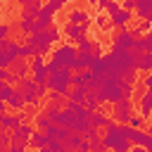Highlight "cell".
<instances>
[{
	"label": "cell",
	"mask_w": 152,
	"mask_h": 152,
	"mask_svg": "<svg viewBox=\"0 0 152 152\" xmlns=\"http://www.w3.org/2000/svg\"><path fill=\"white\" fill-rule=\"evenodd\" d=\"M59 38H62V28H59L57 24H52V26L45 28V31H36V33H31V36H24V43L31 45V48L36 50V55L45 57L48 52H52V45L59 43Z\"/></svg>",
	"instance_id": "6da1fadb"
},
{
	"label": "cell",
	"mask_w": 152,
	"mask_h": 152,
	"mask_svg": "<svg viewBox=\"0 0 152 152\" xmlns=\"http://www.w3.org/2000/svg\"><path fill=\"white\" fill-rule=\"evenodd\" d=\"M124 126H126V124L112 121V124L104 128L102 142H104V147H107L109 152H131L133 145L128 142V138H126V133H124Z\"/></svg>",
	"instance_id": "7a4b0ae2"
},
{
	"label": "cell",
	"mask_w": 152,
	"mask_h": 152,
	"mask_svg": "<svg viewBox=\"0 0 152 152\" xmlns=\"http://www.w3.org/2000/svg\"><path fill=\"white\" fill-rule=\"evenodd\" d=\"M121 81L124 78H119V76H107V78H102L100 81V88H97V100L104 104H114V102H119L121 100Z\"/></svg>",
	"instance_id": "3957f363"
},
{
	"label": "cell",
	"mask_w": 152,
	"mask_h": 152,
	"mask_svg": "<svg viewBox=\"0 0 152 152\" xmlns=\"http://www.w3.org/2000/svg\"><path fill=\"white\" fill-rule=\"evenodd\" d=\"M71 76H74V71L64 66V69H59L57 74H50L48 81H45V86H48V90H52V93L66 97L69 90H71Z\"/></svg>",
	"instance_id": "277c9868"
},
{
	"label": "cell",
	"mask_w": 152,
	"mask_h": 152,
	"mask_svg": "<svg viewBox=\"0 0 152 152\" xmlns=\"http://www.w3.org/2000/svg\"><path fill=\"white\" fill-rule=\"evenodd\" d=\"M74 57H76V45H71V43H62V45H57L52 52H50V59L59 66V69H71V64H74Z\"/></svg>",
	"instance_id": "5b68a950"
},
{
	"label": "cell",
	"mask_w": 152,
	"mask_h": 152,
	"mask_svg": "<svg viewBox=\"0 0 152 152\" xmlns=\"http://www.w3.org/2000/svg\"><path fill=\"white\" fill-rule=\"evenodd\" d=\"M21 95H24V102L26 104H31V107H38L40 104V100H38V95H36V90H38V83L31 78V76H24V78H19V83L14 86Z\"/></svg>",
	"instance_id": "8992f818"
},
{
	"label": "cell",
	"mask_w": 152,
	"mask_h": 152,
	"mask_svg": "<svg viewBox=\"0 0 152 152\" xmlns=\"http://www.w3.org/2000/svg\"><path fill=\"white\" fill-rule=\"evenodd\" d=\"M114 112H112V119L116 124H128L131 116H133V97H121L119 102L112 104Z\"/></svg>",
	"instance_id": "52a82bcc"
},
{
	"label": "cell",
	"mask_w": 152,
	"mask_h": 152,
	"mask_svg": "<svg viewBox=\"0 0 152 152\" xmlns=\"http://www.w3.org/2000/svg\"><path fill=\"white\" fill-rule=\"evenodd\" d=\"M10 71V76H7V83H12V86H17L19 83V78H24V76H28L31 74V66H28V59H14L12 62V66L7 69Z\"/></svg>",
	"instance_id": "ba28073f"
},
{
	"label": "cell",
	"mask_w": 152,
	"mask_h": 152,
	"mask_svg": "<svg viewBox=\"0 0 152 152\" xmlns=\"http://www.w3.org/2000/svg\"><path fill=\"white\" fill-rule=\"evenodd\" d=\"M17 57H19V43L7 38V45L0 50V69H10Z\"/></svg>",
	"instance_id": "9c48e42d"
},
{
	"label": "cell",
	"mask_w": 152,
	"mask_h": 152,
	"mask_svg": "<svg viewBox=\"0 0 152 152\" xmlns=\"http://www.w3.org/2000/svg\"><path fill=\"white\" fill-rule=\"evenodd\" d=\"M36 128L28 124V121H21L14 131H10V138H12V142L14 145H26L28 147V140H31V133H33Z\"/></svg>",
	"instance_id": "30bf717a"
},
{
	"label": "cell",
	"mask_w": 152,
	"mask_h": 152,
	"mask_svg": "<svg viewBox=\"0 0 152 152\" xmlns=\"http://www.w3.org/2000/svg\"><path fill=\"white\" fill-rule=\"evenodd\" d=\"M28 66H31V78L40 86V83H45L48 81V69H45V57H40V55H36L31 62H28Z\"/></svg>",
	"instance_id": "8fae6325"
},
{
	"label": "cell",
	"mask_w": 152,
	"mask_h": 152,
	"mask_svg": "<svg viewBox=\"0 0 152 152\" xmlns=\"http://www.w3.org/2000/svg\"><path fill=\"white\" fill-rule=\"evenodd\" d=\"M131 19H133V12H128V10H124V7H119L112 17H109V24H112V28H128V24H131Z\"/></svg>",
	"instance_id": "7c38bea8"
},
{
	"label": "cell",
	"mask_w": 152,
	"mask_h": 152,
	"mask_svg": "<svg viewBox=\"0 0 152 152\" xmlns=\"http://www.w3.org/2000/svg\"><path fill=\"white\" fill-rule=\"evenodd\" d=\"M26 116H28V114H24V112H17V114L5 112V114H0V126H2L5 131H14L21 121H26Z\"/></svg>",
	"instance_id": "4fadbf2b"
},
{
	"label": "cell",
	"mask_w": 152,
	"mask_h": 152,
	"mask_svg": "<svg viewBox=\"0 0 152 152\" xmlns=\"http://www.w3.org/2000/svg\"><path fill=\"white\" fill-rule=\"evenodd\" d=\"M66 24H76V26H93V17L86 12V10H81V7H76V10H71L69 12V17H66Z\"/></svg>",
	"instance_id": "5bb4252c"
},
{
	"label": "cell",
	"mask_w": 152,
	"mask_h": 152,
	"mask_svg": "<svg viewBox=\"0 0 152 152\" xmlns=\"http://www.w3.org/2000/svg\"><path fill=\"white\" fill-rule=\"evenodd\" d=\"M133 66H135V71L150 74L152 71V52H133Z\"/></svg>",
	"instance_id": "9a60e30c"
},
{
	"label": "cell",
	"mask_w": 152,
	"mask_h": 152,
	"mask_svg": "<svg viewBox=\"0 0 152 152\" xmlns=\"http://www.w3.org/2000/svg\"><path fill=\"white\" fill-rule=\"evenodd\" d=\"M86 119H88V124H90L93 128H97V131H100V128H107V126H109V124L114 121L112 116L102 114L100 109H97V112H86Z\"/></svg>",
	"instance_id": "2e32d148"
},
{
	"label": "cell",
	"mask_w": 152,
	"mask_h": 152,
	"mask_svg": "<svg viewBox=\"0 0 152 152\" xmlns=\"http://www.w3.org/2000/svg\"><path fill=\"white\" fill-rule=\"evenodd\" d=\"M62 33L69 38V40H74V43H81L83 38H86V33H88V26H76V24H66L64 28H62Z\"/></svg>",
	"instance_id": "e0dca14e"
},
{
	"label": "cell",
	"mask_w": 152,
	"mask_h": 152,
	"mask_svg": "<svg viewBox=\"0 0 152 152\" xmlns=\"http://www.w3.org/2000/svg\"><path fill=\"white\" fill-rule=\"evenodd\" d=\"M142 121H150L152 119V88L142 93V100H140V114H138Z\"/></svg>",
	"instance_id": "ac0fdd59"
},
{
	"label": "cell",
	"mask_w": 152,
	"mask_h": 152,
	"mask_svg": "<svg viewBox=\"0 0 152 152\" xmlns=\"http://www.w3.org/2000/svg\"><path fill=\"white\" fill-rule=\"evenodd\" d=\"M133 36H131V31L128 28H121L116 36H114V45H119V48H124V50H133Z\"/></svg>",
	"instance_id": "d6986e66"
},
{
	"label": "cell",
	"mask_w": 152,
	"mask_h": 152,
	"mask_svg": "<svg viewBox=\"0 0 152 152\" xmlns=\"http://www.w3.org/2000/svg\"><path fill=\"white\" fill-rule=\"evenodd\" d=\"M135 14H138V19L152 24V0H138V5H135Z\"/></svg>",
	"instance_id": "ffe728a7"
},
{
	"label": "cell",
	"mask_w": 152,
	"mask_h": 152,
	"mask_svg": "<svg viewBox=\"0 0 152 152\" xmlns=\"http://www.w3.org/2000/svg\"><path fill=\"white\" fill-rule=\"evenodd\" d=\"M24 107H26V102H24V95L14 88V95L7 100V112H12V114H17V112H24Z\"/></svg>",
	"instance_id": "44dd1931"
},
{
	"label": "cell",
	"mask_w": 152,
	"mask_h": 152,
	"mask_svg": "<svg viewBox=\"0 0 152 152\" xmlns=\"http://www.w3.org/2000/svg\"><path fill=\"white\" fill-rule=\"evenodd\" d=\"M21 17H31V19H36L38 17V12H40V7H43V2L40 0H24L21 2Z\"/></svg>",
	"instance_id": "7402d4cb"
},
{
	"label": "cell",
	"mask_w": 152,
	"mask_h": 152,
	"mask_svg": "<svg viewBox=\"0 0 152 152\" xmlns=\"http://www.w3.org/2000/svg\"><path fill=\"white\" fill-rule=\"evenodd\" d=\"M48 145H50V140H48L45 131H33V133H31L28 147H33V150H40V147H48Z\"/></svg>",
	"instance_id": "603a6c76"
},
{
	"label": "cell",
	"mask_w": 152,
	"mask_h": 152,
	"mask_svg": "<svg viewBox=\"0 0 152 152\" xmlns=\"http://www.w3.org/2000/svg\"><path fill=\"white\" fill-rule=\"evenodd\" d=\"M66 5V0H48L43 7H40V14H48V17H55L62 7Z\"/></svg>",
	"instance_id": "cb8c5ba5"
},
{
	"label": "cell",
	"mask_w": 152,
	"mask_h": 152,
	"mask_svg": "<svg viewBox=\"0 0 152 152\" xmlns=\"http://www.w3.org/2000/svg\"><path fill=\"white\" fill-rule=\"evenodd\" d=\"M133 52H152V36L145 33L142 38H138L133 43Z\"/></svg>",
	"instance_id": "d4e9b609"
},
{
	"label": "cell",
	"mask_w": 152,
	"mask_h": 152,
	"mask_svg": "<svg viewBox=\"0 0 152 152\" xmlns=\"http://www.w3.org/2000/svg\"><path fill=\"white\" fill-rule=\"evenodd\" d=\"M33 26H36V19H31V17H19L17 28H19L21 36H31V33H33Z\"/></svg>",
	"instance_id": "484cf974"
},
{
	"label": "cell",
	"mask_w": 152,
	"mask_h": 152,
	"mask_svg": "<svg viewBox=\"0 0 152 152\" xmlns=\"http://www.w3.org/2000/svg\"><path fill=\"white\" fill-rule=\"evenodd\" d=\"M33 126H36V131H48V128L55 126V124H52V119H50L45 112H40V114L33 116Z\"/></svg>",
	"instance_id": "4316f807"
},
{
	"label": "cell",
	"mask_w": 152,
	"mask_h": 152,
	"mask_svg": "<svg viewBox=\"0 0 152 152\" xmlns=\"http://www.w3.org/2000/svg\"><path fill=\"white\" fill-rule=\"evenodd\" d=\"M66 100H71V102H78V104H83V102H86V90H83V88H78V86H71V90H69Z\"/></svg>",
	"instance_id": "83f0119b"
},
{
	"label": "cell",
	"mask_w": 152,
	"mask_h": 152,
	"mask_svg": "<svg viewBox=\"0 0 152 152\" xmlns=\"http://www.w3.org/2000/svg\"><path fill=\"white\" fill-rule=\"evenodd\" d=\"M64 109H66V112H71L76 119L86 116V107H83V104H78V102H71V100H66V102H64Z\"/></svg>",
	"instance_id": "f1b7e54d"
},
{
	"label": "cell",
	"mask_w": 152,
	"mask_h": 152,
	"mask_svg": "<svg viewBox=\"0 0 152 152\" xmlns=\"http://www.w3.org/2000/svg\"><path fill=\"white\" fill-rule=\"evenodd\" d=\"M12 95H14V86H12V83H7V81H2V83H0V100H2V102H7Z\"/></svg>",
	"instance_id": "f546056e"
},
{
	"label": "cell",
	"mask_w": 152,
	"mask_h": 152,
	"mask_svg": "<svg viewBox=\"0 0 152 152\" xmlns=\"http://www.w3.org/2000/svg\"><path fill=\"white\" fill-rule=\"evenodd\" d=\"M97 40H90V38H83L81 43H76V52H90L93 55V48H95Z\"/></svg>",
	"instance_id": "4dcf8cb0"
},
{
	"label": "cell",
	"mask_w": 152,
	"mask_h": 152,
	"mask_svg": "<svg viewBox=\"0 0 152 152\" xmlns=\"http://www.w3.org/2000/svg\"><path fill=\"white\" fill-rule=\"evenodd\" d=\"M95 26H97L100 31H109V28H112L109 17H107V14H97V17H95Z\"/></svg>",
	"instance_id": "1f68e13d"
},
{
	"label": "cell",
	"mask_w": 152,
	"mask_h": 152,
	"mask_svg": "<svg viewBox=\"0 0 152 152\" xmlns=\"http://www.w3.org/2000/svg\"><path fill=\"white\" fill-rule=\"evenodd\" d=\"M36 57V50L31 48V45H19V59H33Z\"/></svg>",
	"instance_id": "d6a6232c"
},
{
	"label": "cell",
	"mask_w": 152,
	"mask_h": 152,
	"mask_svg": "<svg viewBox=\"0 0 152 152\" xmlns=\"http://www.w3.org/2000/svg\"><path fill=\"white\" fill-rule=\"evenodd\" d=\"M48 152H74V150H69L66 142H62V140H52L48 145Z\"/></svg>",
	"instance_id": "836d02e7"
},
{
	"label": "cell",
	"mask_w": 152,
	"mask_h": 152,
	"mask_svg": "<svg viewBox=\"0 0 152 152\" xmlns=\"http://www.w3.org/2000/svg\"><path fill=\"white\" fill-rule=\"evenodd\" d=\"M133 90H135V83L121 81V97H133Z\"/></svg>",
	"instance_id": "e575fe53"
},
{
	"label": "cell",
	"mask_w": 152,
	"mask_h": 152,
	"mask_svg": "<svg viewBox=\"0 0 152 152\" xmlns=\"http://www.w3.org/2000/svg\"><path fill=\"white\" fill-rule=\"evenodd\" d=\"M100 100L97 97H86V102H83V107H86V112H97L100 109Z\"/></svg>",
	"instance_id": "d590c367"
},
{
	"label": "cell",
	"mask_w": 152,
	"mask_h": 152,
	"mask_svg": "<svg viewBox=\"0 0 152 152\" xmlns=\"http://www.w3.org/2000/svg\"><path fill=\"white\" fill-rule=\"evenodd\" d=\"M81 140H83V138H81L78 133H71V135H69L64 142H66V147H69V150H74V152H76V147L81 145Z\"/></svg>",
	"instance_id": "8d00e7d4"
},
{
	"label": "cell",
	"mask_w": 152,
	"mask_h": 152,
	"mask_svg": "<svg viewBox=\"0 0 152 152\" xmlns=\"http://www.w3.org/2000/svg\"><path fill=\"white\" fill-rule=\"evenodd\" d=\"M10 142H12V138H10V131H5L2 126H0V147H10Z\"/></svg>",
	"instance_id": "74e56055"
},
{
	"label": "cell",
	"mask_w": 152,
	"mask_h": 152,
	"mask_svg": "<svg viewBox=\"0 0 152 152\" xmlns=\"http://www.w3.org/2000/svg\"><path fill=\"white\" fill-rule=\"evenodd\" d=\"M142 124H145V121H142L138 114H133V116H131V121H128V126H131V128H142Z\"/></svg>",
	"instance_id": "f35d334b"
},
{
	"label": "cell",
	"mask_w": 152,
	"mask_h": 152,
	"mask_svg": "<svg viewBox=\"0 0 152 152\" xmlns=\"http://www.w3.org/2000/svg\"><path fill=\"white\" fill-rule=\"evenodd\" d=\"M71 133H74V131H69V128H59V126H57V140H62V142H64Z\"/></svg>",
	"instance_id": "ab89813d"
},
{
	"label": "cell",
	"mask_w": 152,
	"mask_h": 152,
	"mask_svg": "<svg viewBox=\"0 0 152 152\" xmlns=\"http://www.w3.org/2000/svg\"><path fill=\"white\" fill-rule=\"evenodd\" d=\"M10 33H12V26H10V24H5V21H2V24H0V38H2V40H5V38H10Z\"/></svg>",
	"instance_id": "60d3db41"
},
{
	"label": "cell",
	"mask_w": 152,
	"mask_h": 152,
	"mask_svg": "<svg viewBox=\"0 0 152 152\" xmlns=\"http://www.w3.org/2000/svg\"><path fill=\"white\" fill-rule=\"evenodd\" d=\"M119 7H121V5H119V2H116V0H112V2H109V5H107V17H112V14H114V12H116V10H119Z\"/></svg>",
	"instance_id": "b9f144b4"
},
{
	"label": "cell",
	"mask_w": 152,
	"mask_h": 152,
	"mask_svg": "<svg viewBox=\"0 0 152 152\" xmlns=\"http://www.w3.org/2000/svg\"><path fill=\"white\" fill-rule=\"evenodd\" d=\"M76 152H90V140H86V138H83V140H81V145L76 147Z\"/></svg>",
	"instance_id": "7bdbcfd3"
},
{
	"label": "cell",
	"mask_w": 152,
	"mask_h": 152,
	"mask_svg": "<svg viewBox=\"0 0 152 152\" xmlns=\"http://www.w3.org/2000/svg\"><path fill=\"white\" fill-rule=\"evenodd\" d=\"M135 5H138V0H124V2H121V7H124V10H128V12H133V10H135Z\"/></svg>",
	"instance_id": "ee69618b"
},
{
	"label": "cell",
	"mask_w": 152,
	"mask_h": 152,
	"mask_svg": "<svg viewBox=\"0 0 152 152\" xmlns=\"http://www.w3.org/2000/svg\"><path fill=\"white\" fill-rule=\"evenodd\" d=\"M7 152H26V145H14V142H10Z\"/></svg>",
	"instance_id": "f6af8a7d"
},
{
	"label": "cell",
	"mask_w": 152,
	"mask_h": 152,
	"mask_svg": "<svg viewBox=\"0 0 152 152\" xmlns=\"http://www.w3.org/2000/svg\"><path fill=\"white\" fill-rule=\"evenodd\" d=\"M109 2H112V0H93V5H97V10H107Z\"/></svg>",
	"instance_id": "bcb514c9"
},
{
	"label": "cell",
	"mask_w": 152,
	"mask_h": 152,
	"mask_svg": "<svg viewBox=\"0 0 152 152\" xmlns=\"http://www.w3.org/2000/svg\"><path fill=\"white\" fill-rule=\"evenodd\" d=\"M142 147H145L147 152H152V135H147V138H145V142H142Z\"/></svg>",
	"instance_id": "7dc6e473"
},
{
	"label": "cell",
	"mask_w": 152,
	"mask_h": 152,
	"mask_svg": "<svg viewBox=\"0 0 152 152\" xmlns=\"http://www.w3.org/2000/svg\"><path fill=\"white\" fill-rule=\"evenodd\" d=\"M5 112H7V102H2V100H0V114H5Z\"/></svg>",
	"instance_id": "c3c4849f"
},
{
	"label": "cell",
	"mask_w": 152,
	"mask_h": 152,
	"mask_svg": "<svg viewBox=\"0 0 152 152\" xmlns=\"http://www.w3.org/2000/svg\"><path fill=\"white\" fill-rule=\"evenodd\" d=\"M131 152H147L145 147H131Z\"/></svg>",
	"instance_id": "681fc988"
},
{
	"label": "cell",
	"mask_w": 152,
	"mask_h": 152,
	"mask_svg": "<svg viewBox=\"0 0 152 152\" xmlns=\"http://www.w3.org/2000/svg\"><path fill=\"white\" fill-rule=\"evenodd\" d=\"M145 133H147V135H152V121H150V126L145 128Z\"/></svg>",
	"instance_id": "f907efd6"
},
{
	"label": "cell",
	"mask_w": 152,
	"mask_h": 152,
	"mask_svg": "<svg viewBox=\"0 0 152 152\" xmlns=\"http://www.w3.org/2000/svg\"><path fill=\"white\" fill-rule=\"evenodd\" d=\"M90 152H109L107 147H100V150H90Z\"/></svg>",
	"instance_id": "816d5d0a"
},
{
	"label": "cell",
	"mask_w": 152,
	"mask_h": 152,
	"mask_svg": "<svg viewBox=\"0 0 152 152\" xmlns=\"http://www.w3.org/2000/svg\"><path fill=\"white\" fill-rule=\"evenodd\" d=\"M5 45H7V38H5V40H0V50H2Z\"/></svg>",
	"instance_id": "f5cc1de1"
},
{
	"label": "cell",
	"mask_w": 152,
	"mask_h": 152,
	"mask_svg": "<svg viewBox=\"0 0 152 152\" xmlns=\"http://www.w3.org/2000/svg\"><path fill=\"white\" fill-rule=\"evenodd\" d=\"M0 152H7V150H5V147H0Z\"/></svg>",
	"instance_id": "db71d44e"
},
{
	"label": "cell",
	"mask_w": 152,
	"mask_h": 152,
	"mask_svg": "<svg viewBox=\"0 0 152 152\" xmlns=\"http://www.w3.org/2000/svg\"><path fill=\"white\" fill-rule=\"evenodd\" d=\"M147 33H150V36H152V28H150V31H147Z\"/></svg>",
	"instance_id": "11a10c76"
},
{
	"label": "cell",
	"mask_w": 152,
	"mask_h": 152,
	"mask_svg": "<svg viewBox=\"0 0 152 152\" xmlns=\"http://www.w3.org/2000/svg\"><path fill=\"white\" fill-rule=\"evenodd\" d=\"M17 2H19V5H21V2H24V0H17Z\"/></svg>",
	"instance_id": "9f6ffc18"
},
{
	"label": "cell",
	"mask_w": 152,
	"mask_h": 152,
	"mask_svg": "<svg viewBox=\"0 0 152 152\" xmlns=\"http://www.w3.org/2000/svg\"><path fill=\"white\" fill-rule=\"evenodd\" d=\"M0 2H7V0H0Z\"/></svg>",
	"instance_id": "6f0895ef"
},
{
	"label": "cell",
	"mask_w": 152,
	"mask_h": 152,
	"mask_svg": "<svg viewBox=\"0 0 152 152\" xmlns=\"http://www.w3.org/2000/svg\"><path fill=\"white\" fill-rule=\"evenodd\" d=\"M0 24H2V17H0Z\"/></svg>",
	"instance_id": "680465c9"
},
{
	"label": "cell",
	"mask_w": 152,
	"mask_h": 152,
	"mask_svg": "<svg viewBox=\"0 0 152 152\" xmlns=\"http://www.w3.org/2000/svg\"><path fill=\"white\" fill-rule=\"evenodd\" d=\"M66 2H71V0H66Z\"/></svg>",
	"instance_id": "91938a15"
}]
</instances>
